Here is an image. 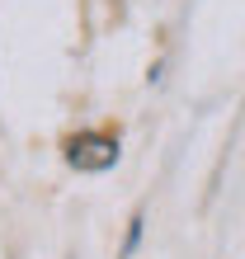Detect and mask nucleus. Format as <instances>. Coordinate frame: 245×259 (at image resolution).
<instances>
[{
    "mask_svg": "<svg viewBox=\"0 0 245 259\" xmlns=\"http://www.w3.org/2000/svg\"><path fill=\"white\" fill-rule=\"evenodd\" d=\"M66 165L71 170H85V175L113 170L118 165V137H109V132H75L66 142Z\"/></svg>",
    "mask_w": 245,
    "mask_h": 259,
    "instance_id": "1",
    "label": "nucleus"
},
{
    "mask_svg": "<svg viewBox=\"0 0 245 259\" xmlns=\"http://www.w3.org/2000/svg\"><path fill=\"white\" fill-rule=\"evenodd\" d=\"M137 240H142V217H132V231H128V254L137 250Z\"/></svg>",
    "mask_w": 245,
    "mask_h": 259,
    "instance_id": "2",
    "label": "nucleus"
}]
</instances>
